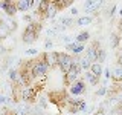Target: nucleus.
Returning <instances> with one entry per match:
<instances>
[{
  "label": "nucleus",
  "mask_w": 122,
  "mask_h": 115,
  "mask_svg": "<svg viewBox=\"0 0 122 115\" xmlns=\"http://www.w3.org/2000/svg\"><path fill=\"white\" fill-rule=\"evenodd\" d=\"M95 115H105V112H104V109H98L96 112H95Z\"/></svg>",
  "instance_id": "obj_26"
},
{
  "label": "nucleus",
  "mask_w": 122,
  "mask_h": 115,
  "mask_svg": "<svg viewBox=\"0 0 122 115\" xmlns=\"http://www.w3.org/2000/svg\"><path fill=\"white\" fill-rule=\"evenodd\" d=\"M9 78L12 80V81H18V71L11 69V71H9Z\"/></svg>",
  "instance_id": "obj_20"
},
{
  "label": "nucleus",
  "mask_w": 122,
  "mask_h": 115,
  "mask_svg": "<svg viewBox=\"0 0 122 115\" xmlns=\"http://www.w3.org/2000/svg\"><path fill=\"white\" fill-rule=\"evenodd\" d=\"M5 101H8V98L3 97V95H0V103H5Z\"/></svg>",
  "instance_id": "obj_29"
},
{
  "label": "nucleus",
  "mask_w": 122,
  "mask_h": 115,
  "mask_svg": "<svg viewBox=\"0 0 122 115\" xmlns=\"http://www.w3.org/2000/svg\"><path fill=\"white\" fill-rule=\"evenodd\" d=\"M90 38V32H87V31H82V32L78 34V37H76V41L78 43H84V41H87Z\"/></svg>",
  "instance_id": "obj_16"
},
{
  "label": "nucleus",
  "mask_w": 122,
  "mask_h": 115,
  "mask_svg": "<svg viewBox=\"0 0 122 115\" xmlns=\"http://www.w3.org/2000/svg\"><path fill=\"white\" fill-rule=\"evenodd\" d=\"M117 64H119V68H122V51L117 52Z\"/></svg>",
  "instance_id": "obj_21"
},
{
  "label": "nucleus",
  "mask_w": 122,
  "mask_h": 115,
  "mask_svg": "<svg viewBox=\"0 0 122 115\" xmlns=\"http://www.w3.org/2000/svg\"><path fill=\"white\" fill-rule=\"evenodd\" d=\"M58 54L60 52H55V51H52V52H46V60H47V63H49V66L52 68H58Z\"/></svg>",
  "instance_id": "obj_8"
},
{
  "label": "nucleus",
  "mask_w": 122,
  "mask_h": 115,
  "mask_svg": "<svg viewBox=\"0 0 122 115\" xmlns=\"http://www.w3.org/2000/svg\"><path fill=\"white\" fill-rule=\"evenodd\" d=\"M44 48H47V49H49V48H52V41H51V40H46Z\"/></svg>",
  "instance_id": "obj_25"
},
{
  "label": "nucleus",
  "mask_w": 122,
  "mask_h": 115,
  "mask_svg": "<svg viewBox=\"0 0 122 115\" xmlns=\"http://www.w3.org/2000/svg\"><path fill=\"white\" fill-rule=\"evenodd\" d=\"M90 72L93 74L95 77H101V74H102V66L99 63H92V66H90Z\"/></svg>",
  "instance_id": "obj_14"
},
{
  "label": "nucleus",
  "mask_w": 122,
  "mask_h": 115,
  "mask_svg": "<svg viewBox=\"0 0 122 115\" xmlns=\"http://www.w3.org/2000/svg\"><path fill=\"white\" fill-rule=\"evenodd\" d=\"M73 63H75V60L70 54H67V52H60L58 54V68L63 71V74H67V72L70 71V68L73 66Z\"/></svg>",
  "instance_id": "obj_2"
},
{
  "label": "nucleus",
  "mask_w": 122,
  "mask_h": 115,
  "mask_svg": "<svg viewBox=\"0 0 122 115\" xmlns=\"http://www.w3.org/2000/svg\"><path fill=\"white\" fill-rule=\"evenodd\" d=\"M70 14L72 15H76V14H78V9H76V8H72V9H70Z\"/></svg>",
  "instance_id": "obj_27"
},
{
  "label": "nucleus",
  "mask_w": 122,
  "mask_h": 115,
  "mask_svg": "<svg viewBox=\"0 0 122 115\" xmlns=\"http://www.w3.org/2000/svg\"><path fill=\"white\" fill-rule=\"evenodd\" d=\"M52 3H53V6H55L58 11H63L64 8L70 6L73 2H66V0H52Z\"/></svg>",
  "instance_id": "obj_11"
},
{
  "label": "nucleus",
  "mask_w": 122,
  "mask_h": 115,
  "mask_svg": "<svg viewBox=\"0 0 122 115\" xmlns=\"http://www.w3.org/2000/svg\"><path fill=\"white\" fill-rule=\"evenodd\" d=\"M102 2H84V9H86L87 14L90 12H96L98 14V9L101 8Z\"/></svg>",
  "instance_id": "obj_9"
},
{
  "label": "nucleus",
  "mask_w": 122,
  "mask_h": 115,
  "mask_svg": "<svg viewBox=\"0 0 122 115\" xmlns=\"http://www.w3.org/2000/svg\"><path fill=\"white\" fill-rule=\"evenodd\" d=\"M56 12H58V9L53 6V3H52V0H51V5H49L47 11H46V14H44V20H47V18H53L56 15Z\"/></svg>",
  "instance_id": "obj_13"
},
{
  "label": "nucleus",
  "mask_w": 122,
  "mask_h": 115,
  "mask_svg": "<svg viewBox=\"0 0 122 115\" xmlns=\"http://www.w3.org/2000/svg\"><path fill=\"white\" fill-rule=\"evenodd\" d=\"M86 92V83L82 80H76V81L70 86V94L72 95H81Z\"/></svg>",
  "instance_id": "obj_6"
},
{
  "label": "nucleus",
  "mask_w": 122,
  "mask_h": 115,
  "mask_svg": "<svg viewBox=\"0 0 122 115\" xmlns=\"http://www.w3.org/2000/svg\"><path fill=\"white\" fill-rule=\"evenodd\" d=\"M40 31H41V23L34 20L32 23H29L28 26L25 28V31H23V35H21V40L23 43H34V41L38 40V35H40Z\"/></svg>",
  "instance_id": "obj_1"
},
{
  "label": "nucleus",
  "mask_w": 122,
  "mask_h": 115,
  "mask_svg": "<svg viewBox=\"0 0 122 115\" xmlns=\"http://www.w3.org/2000/svg\"><path fill=\"white\" fill-rule=\"evenodd\" d=\"M86 78L90 81V84H98L99 83V78H98V77H95L92 72H86Z\"/></svg>",
  "instance_id": "obj_19"
},
{
  "label": "nucleus",
  "mask_w": 122,
  "mask_h": 115,
  "mask_svg": "<svg viewBox=\"0 0 122 115\" xmlns=\"http://www.w3.org/2000/svg\"><path fill=\"white\" fill-rule=\"evenodd\" d=\"M67 51H70V52H73V54H81L84 49H86V46H84V43H67Z\"/></svg>",
  "instance_id": "obj_10"
},
{
  "label": "nucleus",
  "mask_w": 122,
  "mask_h": 115,
  "mask_svg": "<svg viewBox=\"0 0 122 115\" xmlns=\"http://www.w3.org/2000/svg\"><path fill=\"white\" fill-rule=\"evenodd\" d=\"M34 5H35L34 0H15V8H17V11H29Z\"/></svg>",
  "instance_id": "obj_7"
},
{
  "label": "nucleus",
  "mask_w": 122,
  "mask_h": 115,
  "mask_svg": "<svg viewBox=\"0 0 122 115\" xmlns=\"http://www.w3.org/2000/svg\"><path fill=\"white\" fill-rule=\"evenodd\" d=\"M92 20L93 18L90 17V15H87V17H79L78 20H76V25H79V26H84V25H90Z\"/></svg>",
  "instance_id": "obj_17"
},
{
  "label": "nucleus",
  "mask_w": 122,
  "mask_h": 115,
  "mask_svg": "<svg viewBox=\"0 0 122 115\" xmlns=\"http://www.w3.org/2000/svg\"><path fill=\"white\" fill-rule=\"evenodd\" d=\"M112 80L114 83H122V68L117 66L114 71H112Z\"/></svg>",
  "instance_id": "obj_12"
},
{
  "label": "nucleus",
  "mask_w": 122,
  "mask_h": 115,
  "mask_svg": "<svg viewBox=\"0 0 122 115\" xmlns=\"http://www.w3.org/2000/svg\"><path fill=\"white\" fill-rule=\"evenodd\" d=\"M99 49H101V43H99L98 40H93V41H92V45L87 48L86 57L92 61V63H96V55H98V51H99Z\"/></svg>",
  "instance_id": "obj_4"
},
{
  "label": "nucleus",
  "mask_w": 122,
  "mask_h": 115,
  "mask_svg": "<svg viewBox=\"0 0 122 115\" xmlns=\"http://www.w3.org/2000/svg\"><path fill=\"white\" fill-rule=\"evenodd\" d=\"M0 8H2L8 15H14L15 12H17L15 0H2V2H0Z\"/></svg>",
  "instance_id": "obj_5"
},
{
  "label": "nucleus",
  "mask_w": 122,
  "mask_h": 115,
  "mask_svg": "<svg viewBox=\"0 0 122 115\" xmlns=\"http://www.w3.org/2000/svg\"><path fill=\"white\" fill-rule=\"evenodd\" d=\"M86 101H82V100H70L69 98V101H67V110L70 114H76V112H79V110H86Z\"/></svg>",
  "instance_id": "obj_3"
},
{
  "label": "nucleus",
  "mask_w": 122,
  "mask_h": 115,
  "mask_svg": "<svg viewBox=\"0 0 122 115\" xmlns=\"http://www.w3.org/2000/svg\"><path fill=\"white\" fill-rule=\"evenodd\" d=\"M113 48H117V35H116V34H114V35H113Z\"/></svg>",
  "instance_id": "obj_24"
},
{
  "label": "nucleus",
  "mask_w": 122,
  "mask_h": 115,
  "mask_svg": "<svg viewBox=\"0 0 122 115\" xmlns=\"http://www.w3.org/2000/svg\"><path fill=\"white\" fill-rule=\"evenodd\" d=\"M119 14H121V17H122V9H121V11H119Z\"/></svg>",
  "instance_id": "obj_30"
},
{
  "label": "nucleus",
  "mask_w": 122,
  "mask_h": 115,
  "mask_svg": "<svg viewBox=\"0 0 122 115\" xmlns=\"http://www.w3.org/2000/svg\"><path fill=\"white\" fill-rule=\"evenodd\" d=\"M79 61V66H81V69H84V71H87V69H90V66H92V61L87 58V57H81V58H78Z\"/></svg>",
  "instance_id": "obj_15"
},
{
  "label": "nucleus",
  "mask_w": 122,
  "mask_h": 115,
  "mask_svg": "<svg viewBox=\"0 0 122 115\" xmlns=\"http://www.w3.org/2000/svg\"><path fill=\"white\" fill-rule=\"evenodd\" d=\"M105 55H107V54H105V51L101 48V49L98 51V55H96V63H99V64H101L102 61H105Z\"/></svg>",
  "instance_id": "obj_18"
},
{
  "label": "nucleus",
  "mask_w": 122,
  "mask_h": 115,
  "mask_svg": "<svg viewBox=\"0 0 122 115\" xmlns=\"http://www.w3.org/2000/svg\"><path fill=\"white\" fill-rule=\"evenodd\" d=\"M25 54L26 55H34V54H38V52H37V49H28Z\"/></svg>",
  "instance_id": "obj_22"
},
{
  "label": "nucleus",
  "mask_w": 122,
  "mask_h": 115,
  "mask_svg": "<svg viewBox=\"0 0 122 115\" xmlns=\"http://www.w3.org/2000/svg\"><path fill=\"white\" fill-rule=\"evenodd\" d=\"M105 92H107V89H105V87H101V89H99V91L96 92V95H98V97H101V95H104Z\"/></svg>",
  "instance_id": "obj_23"
},
{
  "label": "nucleus",
  "mask_w": 122,
  "mask_h": 115,
  "mask_svg": "<svg viewBox=\"0 0 122 115\" xmlns=\"http://www.w3.org/2000/svg\"><path fill=\"white\" fill-rule=\"evenodd\" d=\"M105 77H107V78H110V77H112V72H110V69H107V71H105Z\"/></svg>",
  "instance_id": "obj_28"
}]
</instances>
